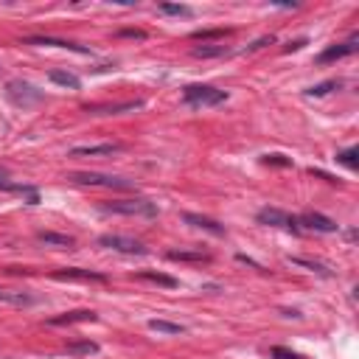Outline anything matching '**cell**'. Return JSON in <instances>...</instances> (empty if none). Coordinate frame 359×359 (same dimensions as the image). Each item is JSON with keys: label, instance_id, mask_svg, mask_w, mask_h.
<instances>
[{"label": "cell", "instance_id": "6da1fadb", "mask_svg": "<svg viewBox=\"0 0 359 359\" xmlns=\"http://www.w3.org/2000/svg\"><path fill=\"white\" fill-rule=\"evenodd\" d=\"M101 213H115V217H147L155 219L158 217V205L149 199H115V202H104Z\"/></svg>", "mask_w": 359, "mask_h": 359}, {"label": "cell", "instance_id": "7a4b0ae2", "mask_svg": "<svg viewBox=\"0 0 359 359\" xmlns=\"http://www.w3.org/2000/svg\"><path fill=\"white\" fill-rule=\"evenodd\" d=\"M183 101L188 107H217L228 101V90L210 87V85H188L183 90Z\"/></svg>", "mask_w": 359, "mask_h": 359}, {"label": "cell", "instance_id": "3957f363", "mask_svg": "<svg viewBox=\"0 0 359 359\" xmlns=\"http://www.w3.org/2000/svg\"><path fill=\"white\" fill-rule=\"evenodd\" d=\"M70 180L79 185H99V188H112V191H132L135 183L124 180V177H112V174H99V172H76L70 174Z\"/></svg>", "mask_w": 359, "mask_h": 359}, {"label": "cell", "instance_id": "277c9868", "mask_svg": "<svg viewBox=\"0 0 359 359\" xmlns=\"http://www.w3.org/2000/svg\"><path fill=\"white\" fill-rule=\"evenodd\" d=\"M99 247L118 250V253H126V256H147L149 253L147 247H143V242L129 239V236H121V233H104V236H99Z\"/></svg>", "mask_w": 359, "mask_h": 359}, {"label": "cell", "instance_id": "5b68a950", "mask_svg": "<svg viewBox=\"0 0 359 359\" xmlns=\"http://www.w3.org/2000/svg\"><path fill=\"white\" fill-rule=\"evenodd\" d=\"M256 219L261 225H272V228H283V231H292V233H301V225H298V217H290L286 210L281 208H261L256 213Z\"/></svg>", "mask_w": 359, "mask_h": 359}, {"label": "cell", "instance_id": "8992f818", "mask_svg": "<svg viewBox=\"0 0 359 359\" xmlns=\"http://www.w3.org/2000/svg\"><path fill=\"white\" fill-rule=\"evenodd\" d=\"M6 93H9V99H12L17 107H31V104H37V101L45 99V96H42L34 85H28V82H9V85H6Z\"/></svg>", "mask_w": 359, "mask_h": 359}, {"label": "cell", "instance_id": "52a82bcc", "mask_svg": "<svg viewBox=\"0 0 359 359\" xmlns=\"http://www.w3.org/2000/svg\"><path fill=\"white\" fill-rule=\"evenodd\" d=\"M298 225H301V231L306 228V231H317V233H337V231H340V225H337L334 219L323 217V213H315V210L301 213V217H298Z\"/></svg>", "mask_w": 359, "mask_h": 359}, {"label": "cell", "instance_id": "ba28073f", "mask_svg": "<svg viewBox=\"0 0 359 359\" xmlns=\"http://www.w3.org/2000/svg\"><path fill=\"white\" fill-rule=\"evenodd\" d=\"M56 281H99V283H107V275L104 272H93V269H82V267H67V269H59L53 272Z\"/></svg>", "mask_w": 359, "mask_h": 359}, {"label": "cell", "instance_id": "9c48e42d", "mask_svg": "<svg viewBox=\"0 0 359 359\" xmlns=\"http://www.w3.org/2000/svg\"><path fill=\"white\" fill-rule=\"evenodd\" d=\"M28 45H51V48H62V51H74L82 56H93V51L87 45H76V42H67V40H53V37H28Z\"/></svg>", "mask_w": 359, "mask_h": 359}, {"label": "cell", "instance_id": "30bf717a", "mask_svg": "<svg viewBox=\"0 0 359 359\" xmlns=\"http://www.w3.org/2000/svg\"><path fill=\"white\" fill-rule=\"evenodd\" d=\"M99 315L90 309H76V312H65L59 317H51L48 326H74V323H96Z\"/></svg>", "mask_w": 359, "mask_h": 359}, {"label": "cell", "instance_id": "8fae6325", "mask_svg": "<svg viewBox=\"0 0 359 359\" xmlns=\"http://www.w3.org/2000/svg\"><path fill=\"white\" fill-rule=\"evenodd\" d=\"M183 219L199 231H208L213 236H225V225H219L217 219H210V217H199V213H183Z\"/></svg>", "mask_w": 359, "mask_h": 359}, {"label": "cell", "instance_id": "7c38bea8", "mask_svg": "<svg viewBox=\"0 0 359 359\" xmlns=\"http://www.w3.org/2000/svg\"><path fill=\"white\" fill-rule=\"evenodd\" d=\"M121 149H124L121 143H99V147H76V149H70V155L74 158H99V155H115Z\"/></svg>", "mask_w": 359, "mask_h": 359}, {"label": "cell", "instance_id": "4fadbf2b", "mask_svg": "<svg viewBox=\"0 0 359 359\" xmlns=\"http://www.w3.org/2000/svg\"><path fill=\"white\" fill-rule=\"evenodd\" d=\"M143 101H124V104H107V107H85L87 115H121V112H132V110H140Z\"/></svg>", "mask_w": 359, "mask_h": 359}, {"label": "cell", "instance_id": "5bb4252c", "mask_svg": "<svg viewBox=\"0 0 359 359\" xmlns=\"http://www.w3.org/2000/svg\"><path fill=\"white\" fill-rule=\"evenodd\" d=\"M356 51V37H351L348 42H342V45H331V48H326L320 56H317V62L320 65H326V62H334V59H342V56H351Z\"/></svg>", "mask_w": 359, "mask_h": 359}, {"label": "cell", "instance_id": "9a60e30c", "mask_svg": "<svg viewBox=\"0 0 359 359\" xmlns=\"http://www.w3.org/2000/svg\"><path fill=\"white\" fill-rule=\"evenodd\" d=\"M169 261H188V264H210V253L205 250H169L166 253Z\"/></svg>", "mask_w": 359, "mask_h": 359}, {"label": "cell", "instance_id": "2e32d148", "mask_svg": "<svg viewBox=\"0 0 359 359\" xmlns=\"http://www.w3.org/2000/svg\"><path fill=\"white\" fill-rule=\"evenodd\" d=\"M37 239L48 247H65V250H74L76 247V239L74 236H65V233H51V231H40Z\"/></svg>", "mask_w": 359, "mask_h": 359}, {"label": "cell", "instance_id": "e0dca14e", "mask_svg": "<svg viewBox=\"0 0 359 359\" xmlns=\"http://www.w3.org/2000/svg\"><path fill=\"white\" fill-rule=\"evenodd\" d=\"M48 79H51L53 85H59V87H70V90H79V87H82V79H79V76H74V74H67V70H51Z\"/></svg>", "mask_w": 359, "mask_h": 359}, {"label": "cell", "instance_id": "ac0fdd59", "mask_svg": "<svg viewBox=\"0 0 359 359\" xmlns=\"http://www.w3.org/2000/svg\"><path fill=\"white\" fill-rule=\"evenodd\" d=\"M137 278H143V281H152V283H158V286H166V290H174V286H177V278H172V275H163V272H152V269L140 272Z\"/></svg>", "mask_w": 359, "mask_h": 359}, {"label": "cell", "instance_id": "d6986e66", "mask_svg": "<svg viewBox=\"0 0 359 359\" xmlns=\"http://www.w3.org/2000/svg\"><path fill=\"white\" fill-rule=\"evenodd\" d=\"M0 303L28 306V303H34V298H31V295H26V292H6V290H0Z\"/></svg>", "mask_w": 359, "mask_h": 359}, {"label": "cell", "instance_id": "ffe728a7", "mask_svg": "<svg viewBox=\"0 0 359 359\" xmlns=\"http://www.w3.org/2000/svg\"><path fill=\"white\" fill-rule=\"evenodd\" d=\"M67 353H70V356H90V353H99V345L90 342V340H85V342H70V345H67Z\"/></svg>", "mask_w": 359, "mask_h": 359}, {"label": "cell", "instance_id": "44dd1931", "mask_svg": "<svg viewBox=\"0 0 359 359\" xmlns=\"http://www.w3.org/2000/svg\"><path fill=\"white\" fill-rule=\"evenodd\" d=\"M149 328H152V331H160V334H183V331H185V326L169 323V320H149Z\"/></svg>", "mask_w": 359, "mask_h": 359}, {"label": "cell", "instance_id": "7402d4cb", "mask_svg": "<svg viewBox=\"0 0 359 359\" xmlns=\"http://www.w3.org/2000/svg\"><path fill=\"white\" fill-rule=\"evenodd\" d=\"M158 9H160V15H172V17H191L194 15V9L191 6H183V3L180 6L177 3H160Z\"/></svg>", "mask_w": 359, "mask_h": 359}, {"label": "cell", "instance_id": "603a6c76", "mask_svg": "<svg viewBox=\"0 0 359 359\" xmlns=\"http://www.w3.org/2000/svg\"><path fill=\"white\" fill-rule=\"evenodd\" d=\"M228 48L225 45H202V48H194V56L199 59H210V56H225Z\"/></svg>", "mask_w": 359, "mask_h": 359}, {"label": "cell", "instance_id": "cb8c5ba5", "mask_svg": "<svg viewBox=\"0 0 359 359\" xmlns=\"http://www.w3.org/2000/svg\"><path fill=\"white\" fill-rule=\"evenodd\" d=\"M337 87H340V82H337V79H328V82H323V85L309 87L306 93H309V96H328V93H331V90H337Z\"/></svg>", "mask_w": 359, "mask_h": 359}, {"label": "cell", "instance_id": "d4e9b609", "mask_svg": "<svg viewBox=\"0 0 359 359\" xmlns=\"http://www.w3.org/2000/svg\"><path fill=\"white\" fill-rule=\"evenodd\" d=\"M337 163H342V166H348V169H356V166H359V160H356V149L351 147V149L340 152V155H337Z\"/></svg>", "mask_w": 359, "mask_h": 359}, {"label": "cell", "instance_id": "484cf974", "mask_svg": "<svg viewBox=\"0 0 359 359\" xmlns=\"http://www.w3.org/2000/svg\"><path fill=\"white\" fill-rule=\"evenodd\" d=\"M228 34V28H208V31H194L191 37L194 40H219V37H225Z\"/></svg>", "mask_w": 359, "mask_h": 359}, {"label": "cell", "instance_id": "4316f807", "mask_svg": "<svg viewBox=\"0 0 359 359\" xmlns=\"http://www.w3.org/2000/svg\"><path fill=\"white\" fill-rule=\"evenodd\" d=\"M292 264H301V267H306V269H312V272H320V275H331L323 264H317V261H309V258H292Z\"/></svg>", "mask_w": 359, "mask_h": 359}, {"label": "cell", "instance_id": "83f0119b", "mask_svg": "<svg viewBox=\"0 0 359 359\" xmlns=\"http://www.w3.org/2000/svg\"><path fill=\"white\" fill-rule=\"evenodd\" d=\"M269 353H272V359H303L301 353H295V351H290V348H281V345H275Z\"/></svg>", "mask_w": 359, "mask_h": 359}, {"label": "cell", "instance_id": "f1b7e54d", "mask_svg": "<svg viewBox=\"0 0 359 359\" xmlns=\"http://www.w3.org/2000/svg\"><path fill=\"white\" fill-rule=\"evenodd\" d=\"M0 191H17L15 183H9V172L0 169Z\"/></svg>", "mask_w": 359, "mask_h": 359}, {"label": "cell", "instance_id": "f546056e", "mask_svg": "<svg viewBox=\"0 0 359 359\" xmlns=\"http://www.w3.org/2000/svg\"><path fill=\"white\" fill-rule=\"evenodd\" d=\"M272 42H275V37L269 34V37H261V40H256V42H253V45H247L244 51H258V48H264V45H272Z\"/></svg>", "mask_w": 359, "mask_h": 359}, {"label": "cell", "instance_id": "4dcf8cb0", "mask_svg": "<svg viewBox=\"0 0 359 359\" xmlns=\"http://www.w3.org/2000/svg\"><path fill=\"white\" fill-rule=\"evenodd\" d=\"M264 163H275V166H292V160H286L283 155H267Z\"/></svg>", "mask_w": 359, "mask_h": 359}, {"label": "cell", "instance_id": "1f68e13d", "mask_svg": "<svg viewBox=\"0 0 359 359\" xmlns=\"http://www.w3.org/2000/svg\"><path fill=\"white\" fill-rule=\"evenodd\" d=\"M121 37H135V40H147V31H137V28H124L118 31Z\"/></svg>", "mask_w": 359, "mask_h": 359}, {"label": "cell", "instance_id": "d6a6232c", "mask_svg": "<svg viewBox=\"0 0 359 359\" xmlns=\"http://www.w3.org/2000/svg\"><path fill=\"white\" fill-rule=\"evenodd\" d=\"M306 45V40H298V42H290L286 45V51H298V48H303Z\"/></svg>", "mask_w": 359, "mask_h": 359}]
</instances>
